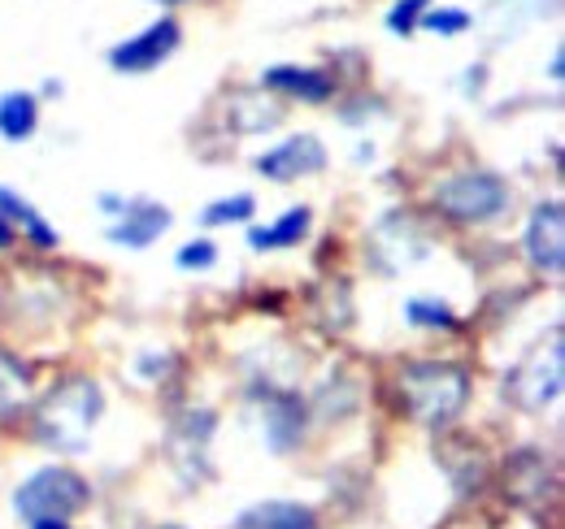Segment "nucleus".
Instances as JSON below:
<instances>
[{
    "mask_svg": "<svg viewBox=\"0 0 565 529\" xmlns=\"http://www.w3.org/2000/svg\"><path fill=\"white\" fill-rule=\"evenodd\" d=\"M26 399H31V369L18 356L0 352V421H13L26 408Z\"/></svg>",
    "mask_w": 565,
    "mask_h": 529,
    "instance_id": "14",
    "label": "nucleus"
},
{
    "mask_svg": "<svg viewBox=\"0 0 565 529\" xmlns=\"http://www.w3.org/2000/svg\"><path fill=\"white\" fill-rule=\"evenodd\" d=\"M100 204H105V213H109V217H118V213L127 208V199H118V196H100Z\"/></svg>",
    "mask_w": 565,
    "mask_h": 529,
    "instance_id": "21",
    "label": "nucleus"
},
{
    "mask_svg": "<svg viewBox=\"0 0 565 529\" xmlns=\"http://www.w3.org/2000/svg\"><path fill=\"white\" fill-rule=\"evenodd\" d=\"M92 504V486L62 464H49L40 473H31L18 490H13V512L35 526V521H71L74 512H83Z\"/></svg>",
    "mask_w": 565,
    "mask_h": 529,
    "instance_id": "3",
    "label": "nucleus"
},
{
    "mask_svg": "<svg viewBox=\"0 0 565 529\" xmlns=\"http://www.w3.org/2000/svg\"><path fill=\"white\" fill-rule=\"evenodd\" d=\"M100 412H105L100 387H96L92 378L74 374L66 382H57V387L49 391V399L40 403V412H35V439H40L44 447H53V452L78 456V452H87Z\"/></svg>",
    "mask_w": 565,
    "mask_h": 529,
    "instance_id": "1",
    "label": "nucleus"
},
{
    "mask_svg": "<svg viewBox=\"0 0 565 529\" xmlns=\"http://www.w3.org/2000/svg\"><path fill=\"white\" fill-rule=\"evenodd\" d=\"M565 338L553 331L544 343H535L509 374H504V399L522 412H544L553 399L562 396L565 382Z\"/></svg>",
    "mask_w": 565,
    "mask_h": 529,
    "instance_id": "4",
    "label": "nucleus"
},
{
    "mask_svg": "<svg viewBox=\"0 0 565 529\" xmlns=\"http://www.w3.org/2000/svg\"><path fill=\"white\" fill-rule=\"evenodd\" d=\"M174 48H179V22L174 18H161L148 31L131 35L127 44L109 48V66L118 69V74H148V69L161 66Z\"/></svg>",
    "mask_w": 565,
    "mask_h": 529,
    "instance_id": "7",
    "label": "nucleus"
},
{
    "mask_svg": "<svg viewBox=\"0 0 565 529\" xmlns=\"http://www.w3.org/2000/svg\"><path fill=\"white\" fill-rule=\"evenodd\" d=\"M9 244H13V226H9V222H4V217H0V252H4V248H9Z\"/></svg>",
    "mask_w": 565,
    "mask_h": 529,
    "instance_id": "22",
    "label": "nucleus"
},
{
    "mask_svg": "<svg viewBox=\"0 0 565 529\" xmlns=\"http://www.w3.org/2000/svg\"><path fill=\"white\" fill-rule=\"evenodd\" d=\"M0 217H4L9 226H22L26 244H35L40 252H53V248H57V230L31 208V199H22L18 192H9V187H0Z\"/></svg>",
    "mask_w": 565,
    "mask_h": 529,
    "instance_id": "12",
    "label": "nucleus"
},
{
    "mask_svg": "<svg viewBox=\"0 0 565 529\" xmlns=\"http://www.w3.org/2000/svg\"><path fill=\"white\" fill-rule=\"evenodd\" d=\"M522 252L526 264L544 278H562L565 269V213L557 199L540 204L526 222V235H522Z\"/></svg>",
    "mask_w": 565,
    "mask_h": 529,
    "instance_id": "6",
    "label": "nucleus"
},
{
    "mask_svg": "<svg viewBox=\"0 0 565 529\" xmlns=\"http://www.w3.org/2000/svg\"><path fill=\"white\" fill-rule=\"evenodd\" d=\"M166 4H179V0H166Z\"/></svg>",
    "mask_w": 565,
    "mask_h": 529,
    "instance_id": "24",
    "label": "nucleus"
},
{
    "mask_svg": "<svg viewBox=\"0 0 565 529\" xmlns=\"http://www.w3.org/2000/svg\"><path fill=\"white\" fill-rule=\"evenodd\" d=\"M31 529H74L71 521H35Z\"/></svg>",
    "mask_w": 565,
    "mask_h": 529,
    "instance_id": "23",
    "label": "nucleus"
},
{
    "mask_svg": "<svg viewBox=\"0 0 565 529\" xmlns=\"http://www.w3.org/2000/svg\"><path fill=\"white\" fill-rule=\"evenodd\" d=\"M170 208L166 204H152V199H140V204H127L118 213V222L109 226V244L118 248H148L157 244L166 230H170Z\"/></svg>",
    "mask_w": 565,
    "mask_h": 529,
    "instance_id": "9",
    "label": "nucleus"
},
{
    "mask_svg": "<svg viewBox=\"0 0 565 529\" xmlns=\"http://www.w3.org/2000/svg\"><path fill=\"white\" fill-rule=\"evenodd\" d=\"M509 204V187L504 179H495L488 170H470V174H452L435 187V208L452 222H466V226H479V222H492L504 213Z\"/></svg>",
    "mask_w": 565,
    "mask_h": 529,
    "instance_id": "5",
    "label": "nucleus"
},
{
    "mask_svg": "<svg viewBox=\"0 0 565 529\" xmlns=\"http://www.w3.org/2000/svg\"><path fill=\"white\" fill-rule=\"evenodd\" d=\"M426 31H435V35H461L466 26H470V13H461V9H439V13H426L418 18Z\"/></svg>",
    "mask_w": 565,
    "mask_h": 529,
    "instance_id": "18",
    "label": "nucleus"
},
{
    "mask_svg": "<svg viewBox=\"0 0 565 529\" xmlns=\"http://www.w3.org/2000/svg\"><path fill=\"white\" fill-rule=\"evenodd\" d=\"M40 127V105H35V96L31 91H9L4 100H0V134L4 139H13V143H22V139H31Z\"/></svg>",
    "mask_w": 565,
    "mask_h": 529,
    "instance_id": "15",
    "label": "nucleus"
},
{
    "mask_svg": "<svg viewBox=\"0 0 565 529\" xmlns=\"http://www.w3.org/2000/svg\"><path fill=\"white\" fill-rule=\"evenodd\" d=\"M235 529H318L313 508L305 504H291V499H266V504H253L235 517Z\"/></svg>",
    "mask_w": 565,
    "mask_h": 529,
    "instance_id": "11",
    "label": "nucleus"
},
{
    "mask_svg": "<svg viewBox=\"0 0 565 529\" xmlns=\"http://www.w3.org/2000/svg\"><path fill=\"white\" fill-rule=\"evenodd\" d=\"M262 87L270 91H282V96H300L305 105H322L335 96V83L322 74V69L309 66H275L262 74Z\"/></svg>",
    "mask_w": 565,
    "mask_h": 529,
    "instance_id": "10",
    "label": "nucleus"
},
{
    "mask_svg": "<svg viewBox=\"0 0 565 529\" xmlns=\"http://www.w3.org/2000/svg\"><path fill=\"white\" fill-rule=\"evenodd\" d=\"M401 399L405 412L426 425V430H444L461 417L466 399H470V374L461 365L448 360H409L401 369Z\"/></svg>",
    "mask_w": 565,
    "mask_h": 529,
    "instance_id": "2",
    "label": "nucleus"
},
{
    "mask_svg": "<svg viewBox=\"0 0 565 529\" xmlns=\"http://www.w3.org/2000/svg\"><path fill=\"white\" fill-rule=\"evenodd\" d=\"M423 9H426V0H401V4L387 13V26H392L396 35H414V26H418Z\"/></svg>",
    "mask_w": 565,
    "mask_h": 529,
    "instance_id": "20",
    "label": "nucleus"
},
{
    "mask_svg": "<svg viewBox=\"0 0 565 529\" xmlns=\"http://www.w3.org/2000/svg\"><path fill=\"white\" fill-rule=\"evenodd\" d=\"M213 261H217V248H213L210 239H192V244H183L179 257H174L179 269H210Z\"/></svg>",
    "mask_w": 565,
    "mask_h": 529,
    "instance_id": "19",
    "label": "nucleus"
},
{
    "mask_svg": "<svg viewBox=\"0 0 565 529\" xmlns=\"http://www.w3.org/2000/svg\"><path fill=\"white\" fill-rule=\"evenodd\" d=\"M309 222H313V213H309L305 204H296V208L282 213L275 226L248 230V244H253L257 252H266V248H291V244H300V239L309 235Z\"/></svg>",
    "mask_w": 565,
    "mask_h": 529,
    "instance_id": "13",
    "label": "nucleus"
},
{
    "mask_svg": "<svg viewBox=\"0 0 565 529\" xmlns=\"http://www.w3.org/2000/svg\"><path fill=\"white\" fill-rule=\"evenodd\" d=\"M161 529H179V526H161Z\"/></svg>",
    "mask_w": 565,
    "mask_h": 529,
    "instance_id": "25",
    "label": "nucleus"
},
{
    "mask_svg": "<svg viewBox=\"0 0 565 529\" xmlns=\"http://www.w3.org/2000/svg\"><path fill=\"white\" fill-rule=\"evenodd\" d=\"M253 208H257V199H253V196L213 199L210 208L201 213V222H205V226H231V222H248V217H253Z\"/></svg>",
    "mask_w": 565,
    "mask_h": 529,
    "instance_id": "16",
    "label": "nucleus"
},
{
    "mask_svg": "<svg viewBox=\"0 0 565 529\" xmlns=\"http://www.w3.org/2000/svg\"><path fill=\"white\" fill-rule=\"evenodd\" d=\"M322 170H327V148L313 134H291V139H282L279 148L257 156V174L275 179V183L309 179V174H322Z\"/></svg>",
    "mask_w": 565,
    "mask_h": 529,
    "instance_id": "8",
    "label": "nucleus"
},
{
    "mask_svg": "<svg viewBox=\"0 0 565 529\" xmlns=\"http://www.w3.org/2000/svg\"><path fill=\"white\" fill-rule=\"evenodd\" d=\"M405 322L409 326H457V317H452V309L448 304H435V300H409L405 304Z\"/></svg>",
    "mask_w": 565,
    "mask_h": 529,
    "instance_id": "17",
    "label": "nucleus"
}]
</instances>
